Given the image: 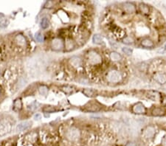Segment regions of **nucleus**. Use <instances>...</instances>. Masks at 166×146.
Instances as JSON below:
<instances>
[{
    "mask_svg": "<svg viewBox=\"0 0 166 146\" xmlns=\"http://www.w3.org/2000/svg\"><path fill=\"white\" fill-rule=\"evenodd\" d=\"M15 42H17L19 46H21V47H24L27 44V40L25 37L22 35H17L15 38Z\"/></svg>",
    "mask_w": 166,
    "mask_h": 146,
    "instance_id": "1a4fd4ad",
    "label": "nucleus"
},
{
    "mask_svg": "<svg viewBox=\"0 0 166 146\" xmlns=\"http://www.w3.org/2000/svg\"><path fill=\"white\" fill-rule=\"evenodd\" d=\"M122 50H123V52H124L125 54L128 55H132V50L129 48H128V47H123Z\"/></svg>",
    "mask_w": 166,
    "mask_h": 146,
    "instance_id": "393cba45",
    "label": "nucleus"
},
{
    "mask_svg": "<svg viewBox=\"0 0 166 146\" xmlns=\"http://www.w3.org/2000/svg\"><path fill=\"white\" fill-rule=\"evenodd\" d=\"M35 38L38 42H42L44 40L43 36H42V33H40V32H37L35 35Z\"/></svg>",
    "mask_w": 166,
    "mask_h": 146,
    "instance_id": "b1692460",
    "label": "nucleus"
},
{
    "mask_svg": "<svg viewBox=\"0 0 166 146\" xmlns=\"http://www.w3.org/2000/svg\"><path fill=\"white\" fill-rule=\"evenodd\" d=\"M31 124H32V123H31L30 122H28V121L22 122V123H19V124L17 126V130L19 131H22L28 129V128L31 126Z\"/></svg>",
    "mask_w": 166,
    "mask_h": 146,
    "instance_id": "9b49d317",
    "label": "nucleus"
},
{
    "mask_svg": "<svg viewBox=\"0 0 166 146\" xmlns=\"http://www.w3.org/2000/svg\"><path fill=\"white\" fill-rule=\"evenodd\" d=\"M88 60L89 62L91 64L97 65L99 64L102 61V58L101 56L98 54V52H96L95 51H90L88 54Z\"/></svg>",
    "mask_w": 166,
    "mask_h": 146,
    "instance_id": "7ed1b4c3",
    "label": "nucleus"
},
{
    "mask_svg": "<svg viewBox=\"0 0 166 146\" xmlns=\"http://www.w3.org/2000/svg\"><path fill=\"white\" fill-rule=\"evenodd\" d=\"M134 41L133 38H132L130 36H127V37L123 38V42L124 44H132L134 43Z\"/></svg>",
    "mask_w": 166,
    "mask_h": 146,
    "instance_id": "5701e85b",
    "label": "nucleus"
},
{
    "mask_svg": "<svg viewBox=\"0 0 166 146\" xmlns=\"http://www.w3.org/2000/svg\"><path fill=\"white\" fill-rule=\"evenodd\" d=\"M120 73L117 70H112L107 74V80L109 83H117L120 82L121 80Z\"/></svg>",
    "mask_w": 166,
    "mask_h": 146,
    "instance_id": "f03ea898",
    "label": "nucleus"
},
{
    "mask_svg": "<svg viewBox=\"0 0 166 146\" xmlns=\"http://www.w3.org/2000/svg\"><path fill=\"white\" fill-rule=\"evenodd\" d=\"M49 26V21L47 18H43L41 21V27L43 28V29H46Z\"/></svg>",
    "mask_w": 166,
    "mask_h": 146,
    "instance_id": "412c9836",
    "label": "nucleus"
},
{
    "mask_svg": "<svg viewBox=\"0 0 166 146\" xmlns=\"http://www.w3.org/2000/svg\"><path fill=\"white\" fill-rule=\"evenodd\" d=\"M165 48H166V44H165Z\"/></svg>",
    "mask_w": 166,
    "mask_h": 146,
    "instance_id": "c85d7f7f",
    "label": "nucleus"
},
{
    "mask_svg": "<svg viewBox=\"0 0 166 146\" xmlns=\"http://www.w3.org/2000/svg\"><path fill=\"white\" fill-rule=\"evenodd\" d=\"M39 93L43 96H47L48 94V88L46 86H42L38 89Z\"/></svg>",
    "mask_w": 166,
    "mask_h": 146,
    "instance_id": "6ab92c4d",
    "label": "nucleus"
},
{
    "mask_svg": "<svg viewBox=\"0 0 166 146\" xmlns=\"http://www.w3.org/2000/svg\"><path fill=\"white\" fill-rule=\"evenodd\" d=\"M83 93L87 95V97H93L96 94V92L95 91H93L92 89H86L83 91Z\"/></svg>",
    "mask_w": 166,
    "mask_h": 146,
    "instance_id": "a211bd4d",
    "label": "nucleus"
},
{
    "mask_svg": "<svg viewBox=\"0 0 166 146\" xmlns=\"http://www.w3.org/2000/svg\"><path fill=\"white\" fill-rule=\"evenodd\" d=\"M13 106H14V107L17 108V109L20 110V109L22 108V101H21V100L20 99L16 100L14 101Z\"/></svg>",
    "mask_w": 166,
    "mask_h": 146,
    "instance_id": "4be33fe9",
    "label": "nucleus"
},
{
    "mask_svg": "<svg viewBox=\"0 0 166 146\" xmlns=\"http://www.w3.org/2000/svg\"><path fill=\"white\" fill-rule=\"evenodd\" d=\"M140 11L142 12V13H145V14H148L149 13V7L147 5L144 3H141L139 6Z\"/></svg>",
    "mask_w": 166,
    "mask_h": 146,
    "instance_id": "dca6fc26",
    "label": "nucleus"
},
{
    "mask_svg": "<svg viewBox=\"0 0 166 146\" xmlns=\"http://www.w3.org/2000/svg\"><path fill=\"white\" fill-rule=\"evenodd\" d=\"M35 118H36V120H39L40 118H41V115H39V114H36V115L35 116Z\"/></svg>",
    "mask_w": 166,
    "mask_h": 146,
    "instance_id": "bb28decb",
    "label": "nucleus"
},
{
    "mask_svg": "<svg viewBox=\"0 0 166 146\" xmlns=\"http://www.w3.org/2000/svg\"><path fill=\"white\" fill-rule=\"evenodd\" d=\"M87 110L89 111V112H98V111L101 109V108L98 106V105L95 104V103H90L89 106L88 107H87Z\"/></svg>",
    "mask_w": 166,
    "mask_h": 146,
    "instance_id": "4468645a",
    "label": "nucleus"
},
{
    "mask_svg": "<svg viewBox=\"0 0 166 146\" xmlns=\"http://www.w3.org/2000/svg\"><path fill=\"white\" fill-rule=\"evenodd\" d=\"M69 63L72 65V67H78L81 65V59L80 58V57L78 56H73L69 60Z\"/></svg>",
    "mask_w": 166,
    "mask_h": 146,
    "instance_id": "9d476101",
    "label": "nucleus"
},
{
    "mask_svg": "<svg viewBox=\"0 0 166 146\" xmlns=\"http://www.w3.org/2000/svg\"><path fill=\"white\" fill-rule=\"evenodd\" d=\"M126 146H137V145L133 143H128Z\"/></svg>",
    "mask_w": 166,
    "mask_h": 146,
    "instance_id": "a878e982",
    "label": "nucleus"
},
{
    "mask_svg": "<svg viewBox=\"0 0 166 146\" xmlns=\"http://www.w3.org/2000/svg\"><path fill=\"white\" fill-rule=\"evenodd\" d=\"M51 47H52V50H54L58 51L62 50L63 48V42L62 38H56L52 41V44H51Z\"/></svg>",
    "mask_w": 166,
    "mask_h": 146,
    "instance_id": "20e7f679",
    "label": "nucleus"
},
{
    "mask_svg": "<svg viewBox=\"0 0 166 146\" xmlns=\"http://www.w3.org/2000/svg\"><path fill=\"white\" fill-rule=\"evenodd\" d=\"M153 79L157 81V83L160 84H165L166 83V75L163 72H157L153 75Z\"/></svg>",
    "mask_w": 166,
    "mask_h": 146,
    "instance_id": "423d86ee",
    "label": "nucleus"
},
{
    "mask_svg": "<svg viewBox=\"0 0 166 146\" xmlns=\"http://www.w3.org/2000/svg\"><path fill=\"white\" fill-rule=\"evenodd\" d=\"M141 45L144 47H153V42L150 38H144V39L141 42Z\"/></svg>",
    "mask_w": 166,
    "mask_h": 146,
    "instance_id": "ddd939ff",
    "label": "nucleus"
},
{
    "mask_svg": "<svg viewBox=\"0 0 166 146\" xmlns=\"http://www.w3.org/2000/svg\"><path fill=\"white\" fill-rule=\"evenodd\" d=\"M165 113V111L161 108H155L152 111V114L153 116H163Z\"/></svg>",
    "mask_w": 166,
    "mask_h": 146,
    "instance_id": "f3484780",
    "label": "nucleus"
},
{
    "mask_svg": "<svg viewBox=\"0 0 166 146\" xmlns=\"http://www.w3.org/2000/svg\"><path fill=\"white\" fill-rule=\"evenodd\" d=\"M155 134V128L153 126H148L144 131V136L145 137H146L148 139L152 138Z\"/></svg>",
    "mask_w": 166,
    "mask_h": 146,
    "instance_id": "6e6552de",
    "label": "nucleus"
},
{
    "mask_svg": "<svg viewBox=\"0 0 166 146\" xmlns=\"http://www.w3.org/2000/svg\"><path fill=\"white\" fill-rule=\"evenodd\" d=\"M7 20L3 14H0V27H4L7 25Z\"/></svg>",
    "mask_w": 166,
    "mask_h": 146,
    "instance_id": "aec40b11",
    "label": "nucleus"
},
{
    "mask_svg": "<svg viewBox=\"0 0 166 146\" xmlns=\"http://www.w3.org/2000/svg\"><path fill=\"white\" fill-rule=\"evenodd\" d=\"M123 7V10L128 13H132L136 11L135 5L133 3H131V2H126V3H124Z\"/></svg>",
    "mask_w": 166,
    "mask_h": 146,
    "instance_id": "0eeeda50",
    "label": "nucleus"
},
{
    "mask_svg": "<svg viewBox=\"0 0 166 146\" xmlns=\"http://www.w3.org/2000/svg\"><path fill=\"white\" fill-rule=\"evenodd\" d=\"M93 42L96 44H101L103 43V38H102V36L99 34H95L94 36H93Z\"/></svg>",
    "mask_w": 166,
    "mask_h": 146,
    "instance_id": "2eb2a0df",
    "label": "nucleus"
},
{
    "mask_svg": "<svg viewBox=\"0 0 166 146\" xmlns=\"http://www.w3.org/2000/svg\"><path fill=\"white\" fill-rule=\"evenodd\" d=\"M163 145H164V146H166V136L164 137V139H163Z\"/></svg>",
    "mask_w": 166,
    "mask_h": 146,
    "instance_id": "cd10ccee",
    "label": "nucleus"
},
{
    "mask_svg": "<svg viewBox=\"0 0 166 146\" xmlns=\"http://www.w3.org/2000/svg\"><path fill=\"white\" fill-rule=\"evenodd\" d=\"M132 110L134 113L137 114H142L145 113V107L142 103H137L134 106Z\"/></svg>",
    "mask_w": 166,
    "mask_h": 146,
    "instance_id": "39448f33",
    "label": "nucleus"
},
{
    "mask_svg": "<svg viewBox=\"0 0 166 146\" xmlns=\"http://www.w3.org/2000/svg\"><path fill=\"white\" fill-rule=\"evenodd\" d=\"M110 59L112 61H120L122 59V56L117 52H112L110 53Z\"/></svg>",
    "mask_w": 166,
    "mask_h": 146,
    "instance_id": "f8f14e48",
    "label": "nucleus"
},
{
    "mask_svg": "<svg viewBox=\"0 0 166 146\" xmlns=\"http://www.w3.org/2000/svg\"><path fill=\"white\" fill-rule=\"evenodd\" d=\"M81 136V132L79 129L75 127H70L66 132V137L67 139L69 141L74 142L77 141L80 138Z\"/></svg>",
    "mask_w": 166,
    "mask_h": 146,
    "instance_id": "f257e3e1",
    "label": "nucleus"
}]
</instances>
